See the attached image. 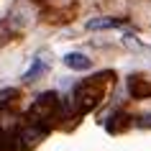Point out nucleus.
Listing matches in <instances>:
<instances>
[{
    "label": "nucleus",
    "mask_w": 151,
    "mask_h": 151,
    "mask_svg": "<svg viewBox=\"0 0 151 151\" xmlns=\"http://www.w3.org/2000/svg\"><path fill=\"white\" fill-rule=\"evenodd\" d=\"M128 92L133 97H149L151 95V80H146V77H141V74H133L131 80H128Z\"/></svg>",
    "instance_id": "7ed1b4c3"
},
{
    "label": "nucleus",
    "mask_w": 151,
    "mask_h": 151,
    "mask_svg": "<svg viewBox=\"0 0 151 151\" xmlns=\"http://www.w3.org/2000/svg\"><path fill=\"white\" fill-rule=\"evenodd\" d=\"M64 64H67L69 69H74V72H85V69H90V67H92V62H90L85 54H80V51L67 54V56H64Z\"/></svg>",
    "instance_id": "20e7f679"
},
{
    "label": "nucleus",
    "mask_w": 151,
    "mask_h": 151,
    "mask_svg": "<svg viewBox=\"0 0 151 151\" xmlns=\"http://www.w3.org/2000/svg\"><path fill=\"white\" fill-rule=\"evenodd\" d=\"M59 110H62V100H59V95L56 92H44V95L36 97V103L28 108V123H33L36 128H41V123H51V120H56V115H59ZM44 133H46V128H41Z\"/></svg>",
    "instance_id": "f03ea898"
},
{
    "label": "nucleus",
    "mask_w": 151,
    "mask_h": 151,
    "mask_svg": "<svg viewBox=\"0 0 151 151\" xmlns=\"http://www.w3.org/2000/svg\"><path fill=\"white\" fill-rule=\"evenodd\" d=\"M110 77H113L110 72L95 74V77H90V80L80 82V85L74 87V92H72V97H69V105H72V110H74V115H85V113H90L92 108L100 105Z\"/></svg>",
    "instance_id": "f257e3e1"
},
{
    "label": "nucleus",
    "mask_w": 151,
    "mask_h": 151,
    "mask_svg": "<svg viewBox=\"0 0 151 151\" xmlns=\"http://www.w3.org/2000/svg\"><path fill=\"white\" fill-rule=\"evenodd\" d=\"M46 69H49V64H46V62H41V59H36V64H33L31 69H28V72L23 74V80L28 82V80L33 77V74H39V72H46Z\"/></svg>",
    "instance_id": "0eeeda50"
},
{
    "label": "nucleus",
    "mask_w": 151,
    "mask_h": 151,
    "mask_svg": "<svg viewBox=\"0 0 151 151\" xmlns=\"http://www.w3.org/2000/svg\"><path fill=\"white\" fill-rule=\"evenodd\" d=\"M141 126H146V128H151V113L146 115V118H141Z\"/></svg>",
    "instance_id": "6e6552de"
},
{
    "label": "nucleus",
    "mask_w": 151,
    "mask_h": 151,
    "mask_svg": "<svg viewBox=\"0 0 151 151\" xmlns=\"http://www.w3.org/2000/svg\"><path fill=\"white\" fill-rule=\"evenodd\" d=\"M128 126H131V123H128V115H126V113H123V110L113 113L110 118L105 120V128H108L110 133H120V131H126Z\"/></svg>",
    "instance_id": "39448f33"
},
{
    "label": "nucleus",
    "mask_w": 151,
    "mask_h": 151,
    "mask_svg": "<svg viewBox=\"0 0 151 151\" xmlns=\"http://www.w3.org/2000/svg\"><path fill=\"white\" fill-rule=\"evenodd\" d=\"M123 21L120 18H92L87 21V31H105V28H120Z\"/></svg>",
    "instance_id": "423d86ee"
}]
</instances>
